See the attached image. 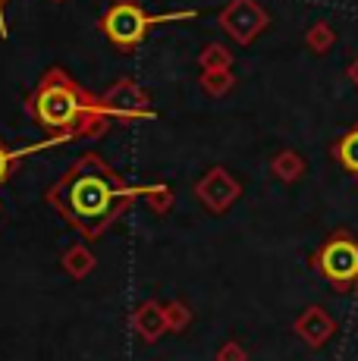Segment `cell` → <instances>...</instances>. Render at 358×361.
I'll use <instances>...</instances> for the list:
<instances>
[{
	"label": "cell",
	"mask_w": 358,
	"mask_h": 361,
	"mask_svg": "<svg viewBox=\"0 0 358 361\" xmlns=\"http://www.w3.org/2000/svg\"><path fill=\"white\" fill-rule=\"evenodd\" d=\"M333 154L340 157V164L346 166L349 173H358V126L340 138V145L333 148Z\"/></svg>",
	"instance_id": "9c48e42d"
},
{
	"label": "cell",
	"mask_w": 358,
	"mask_h": 361,
	"mask_svg": "<svg viewBox=\"0 0 358 361\" xmlns=\"http://www.w3.org/2000/svg\"><path fill=\"white\" fill-rule=\"evenodd\" d=\"M220 29L239 44H252L267 29V13L264 6H258V0H230L220 10Z\"/></svg>",
	"instance_id": "277c9868"
},
{
	"label": "cell",
	"mask_w": 358,
	"mask_h": 361,
	"mask_svg": "<svg viewBox=\"0 0 358 361\" xmlns=\"http://www.w3.org/2000/svg\"><path fill=\"white\" fill-rule=\"evenodd\" d=\"M195 10H183V13H163V16H151L142 10L139 0H113L107 6L104 19H101V32L113 41L120 51H135V44H142V38L148 35V29L161 23H179V19H195Z\"/></svg>",
	"instance_id": "3957f363"
},
{
	"label": "cell",
	"mask_w": 358,
	"mask_h": 361,
	"mask_svg": "<svg viewBox=\"0 0 358 361\" xmlns=\"http://www.w3.org/2000/svg\"><path fill=\"white\" fill-rule=\"evenodd\" d=\"M57 195L66 204V211L75 214L79 220H85V224H94V220H98L101 224V220H107L110 211L120 204L123 189H120L113 173H110L94 154H88L70 170V176L63 179Z\"/></svg>",
	"instance_id": "7a4b0ae2"
},
{
	"label": "cell",
	"mask_w": 358,
	"mask_h": 361,
	"mask_svg": "<svg viewBox=\"0 0 358 361\" xmlns=\"http://www.w3.org/2000/svg\"><path fill=\"white\" fill-rule=\"evenodd\" d=\"M330 44H333V29H330L327 23H318L308 32V47H311V51L323 54V51H330Z\"/></svg>",
	"instance_id": "8fae6325"
},
{
	"label": "cell",
	"mask_w": 358,
	"mask_h": 361,
	"mask_svg": "<svg viewBox=\"0 0 358 361\" xmlns=\"http://www.w3.org/2000/svg\"><path fill=\"white\" fill-rule=\"evenodd\" d=\"M198 192L204 195V201L214 207H226L233 198L239 195V185L230 179V173L226 170H211L208 179H204L202 185H198Z\"/></svg>",
	"instance_id": "52a82bcc"
},
{
	"label": "cell",
	"mask_w": 358,
	"mask_h": 361,
	"mask_svg": "<svg viewBox=\"0 0 358 361\" xmlns=\"http://www.w3.org/2000/svg\"><path fill=\"white\" fill-rule=\"evenodd\" d=\"M6 4H10V0H0V35H6V25H4V10H6Z\"/></svg>",
	"instance_id": "9a60e30c"
},
{
	"label": "cell",
	"mask_w": 358,
	"mask_h": 361,
	"mask_svg": "<svg viewBox=\"0 0 358 361\" xmlns=\"http://www.w3.org/2000/svg\"><path fill=\"white\" fill-rule=\"evenodd\" d=\"M104 107L113 110V114H120V116H144V114H151L144 92H139L132 82H120V85L110 88V92L104 94Z\"/></svg>",
	"instance_id": "8992f818"
},
{
	"label": "cell",
	"mask_w": 358,
	"mask_h": 361,
	"mask_svg": "<svg viewBox=\"0 0 358 361\" xmlns=\"http://www.w3.org/2000/svg\"><path fill=\"white\" fill-rule=\"evenodd\" d=\"M10 166H13V154L0 145V183H6V176H10Z\"/></svg>",
	"instance_id": "5bb4252c"
},
{
	"label": "cell",
	"mask_w": 358,
	"mask_h": 361,
	"mask_svg": "<svg viewBox=\"0 0 358 361\" xmlns=\"http://www.w3.org/2000/svg\"><path fill=\"white\" fill-rule=\"evenodd\" d=\"M273 170H277L280 179H295L302 173V161L292 154V151H286V154H280L277 161H273Z\"/></svg>",
	"instance_id": "4fadbf2b"
},
{
	"label": "cell",
	"mask_w": 358,
	"mask_h": 361,
	"mask_svg": "<svg viewBox=\"0 0 358 361\" xmlns=\"http://www.w3.org/2000/svg\"><path fill=\"white\" fill-rule=\"evenodd\" d=\"M318 267L336 286H346V283L358 280V245L349 239H333L321 248L318 255Z\"/></svg>",
	"instance_id": "5b68a950"
},
{
	"label": "cell",
	"mask_w": 358,
	"mask_h": 361,
	"mask_svg": "<svg viewBox=\"0 0 358 361\" xmlns=\"http://www.w3.org/2000/svg\"><path fill=\"white\" fill-rule=\"evenodd\" d=\"M299 330L305 333L308 339H311L314 345L323 343V339L330 336V330H333V324H330V317L323 314L321 308H314V311H308L305 317H302V324H299Z\"/></svg>",
	"instance_id": "ba28073f"
},
{
	"label": "cell",
	"mask_w": 358,
	"mask_h": 361,
	"mask_svg": "<svg viewBox=\"0 0 358 361\" xmlns=\"http://www.w3.org/2000/svg\"><path fill=\"white\" fill-rule=\"evenodd\" d=\"M202 66L204 69H230V54L220 44H208L202 51Z\"/></svg>",
	"instance_id": "7c38bea8"
},
{
	"label": "cell",
	"mask_w": 358,
	"mask_h": 361,
	"mask_svg": "<svg viewBox=\"0 0 358 361\" xmlns=\"http://www.w3.org/2000/svg\"><path fill=\"white\" fill-rule=\"evenodd\" d=\"M202 85H204V92H211V94H223L226 88L233 85V75H230V69H204Z\"/></svg>",
	"instance_id": "30bf717a"
},
{
	"label": "cell",
	"mask_w": 358,
	"mask_h": 361,
	"mask_svg": "<svg viewBox=\"0 0 358 361\" xmlns=\"http://www.w3.org/2000/svg\"><path fill=\"white\" fill-rule=\"evenodd\" d=\"M349 79H352V82H355V85H358V60H355V63H352V66H349Z\"/></svg>",
	"instance_id": "2e32d148"
},
{
	"label": "cell",
	"mask_w": 358,
	"mask_h": 361,
	"mask_svg": "<svg viewBox=\"0 0 358 361\" xmlns=\"http://www.w3.org/2000/svg\"><path fill=\"white\" fill-rule=\"evenodd\" d=\"M35 123L60 135H98L107 126V114L92 94H85L63 69H47L38 92L29 98Z\"/></svg>",
	"instance_id": "6da1fadb"
}]
</instances>
